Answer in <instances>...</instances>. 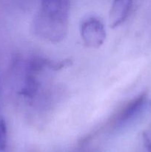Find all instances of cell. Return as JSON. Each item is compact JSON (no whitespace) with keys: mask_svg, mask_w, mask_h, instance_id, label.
<instances>
[{"mask_svg":"<svg viewBox=\"0 0 151 152\" xmlns=\"http://www.w3.org/2000/svg\"><path fill=\"white\" fill-rule=\"evenodd\" d=\"M34 28L40 37L51 42H62L68 30L70 0H40Z\"/></svg>","mask_w":151,"mask_h":152,"instance_id":"cell-1","label":"cell"},{"mask_svg":"<svg viewBox=\"0 0 151 152\" xmlns=\"http://www.w3.org/2000/svg\"><path fill=\"white\" fill-rule=\"evenodd\" d=\"M80 34L84 45L90 48H99L106 39V30L103 22L97 17L90 16L82 21Z\"/></svg>","mask_w":151,"mask_h":152,"instance_id":"cell-2","label":"cell"},{"mask_svg":"<svg viewBox=\"0 0 151 152\" xmlns=\"http://www.w3.org/2000/svg\"><path fill=\"white\" fill-rule=\"evenodd\" d=\"M150 105V100L146 94H143L132 99L118 113L115 119L117 126H124L142 115Z\"/></svg>","mask_w":151,"mask_h":152,"instance_id":"cell-3","label":"cell"},{"mask_svg":"<svg viewBox=\"0 0 151 152\" xmlns=\"http://www.w3.org/2000/svg\"><path fill=\"white\" fill-rule=\"evenodd\" d=\"M133 6V0H113L109 14L110 26L118 28L128 17Z\"/></svg>","mask_w":151,"mask_h":152,"instance_id":"cell-4","label":"cell"},{"mask_svg":"<svg viewBox=\"0 0 151 152\" xmlns=\"http://www.w3.org/2000/svg\"><path fill=\"white\" fill-rule=\"evenodd\" d=\"M7 132L5 122L0 118V151H4L7 147Z\"/></svg>","mask_w":151,"mask_h":152,"instance_id":"cell-5","label":"cell"},{"mask_svg":"<svg viewBox=\"0 0 151 152\" xmlns=\"http://www.w3.org/2000/svg\"><path fill=\"white\" fill-rule=\"evenodd\" d=\"M143 142L145 148L149 152H151V124L143 132Z\"/></svg>","mask_w":151,"mask_h":152,"instance_id":"cell-6","label":"cell"}]
</instances>
